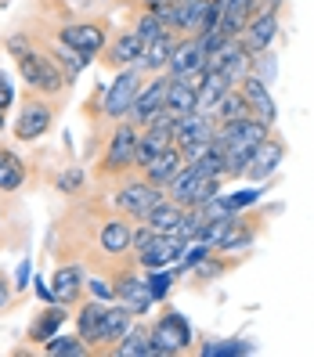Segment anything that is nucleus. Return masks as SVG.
I'll return each instance as SVG.
<instances>
[{"instance_id":"obj_6","label":"nucleus","mask_w":314,"mask_h":357,"mask_svg":"<svg viewBox=\"0 0 314 357\" xmlns=\"http://www.w3.org/2000/svg\"><path fill=\"white\" fill-rule=\"evenodd\" d=\"M217 137V119L209 112H192V116H181L177 119V130H174V144L181 149L184 162L199 159L209 144Z\"/></svg>"},{"instance_id":"obj_16","label":"nucleus","mask_w":314,"mask_h":357,"mask_svg":"<svg viewBox=\"0 0 314 357\" xmlns=\"http://www.w3.org/2000/svg\"><path fill=\"white\" fill-rule=\"evenodd\" d=\"M184 170V155H181V149L177 144H170L166 152H159L149 166H141V177L149 181V184H156V188H170L174 181H177V174Z\"/></svg>"},{"instance_id":"obj_24","label":"nucleus","mask_w":314,"mask_h":357,"mask_svg":"<svg viewBox=\"0 0 314 357\" xmlns=\"http://www.w3.org/2000/svg\"><path fill=\"white\" fill-rule=\"evenodd\" d=\"M105 300H83L76 310V332L83 335V343L91 350L98 347V335H101V321H105Z\"/></svg>"},{"instance_id":"obj_7","label":"nucleus","mask_w":314,"mask_h":357,"mask_svg":"<svg viewBox=\"0 0 314 357\" xmlns=\"http://www.w3.org/2000/svg\"><path fill=\"white\" fill-rule=\"evenodd\" d=\"M163 199H166L163 188L149 184L144 177H137V181H123V184L116 188V195H112L116 209H119V213L127 217V220H144Z\"/></svg>"},{"instance_id":"obj_9","label":"nucleus","mask_w":314,"mask_h":357,"mask_svg":"<svg viewBox=\"0 0 314 357\" xmlns=\"http://www.w3.org/2000/svg\"><path fill=\"white\" fill-rule=\"evenodd\" d=\"M184 245H188V242H181L177 235H159V231H149V238H144V242H134V249H137L134 260H137L144 271H159V267L181 264Z\"/></svg>"},{"instance_id":"obj_5","label":"nucleus","mask_w":314,"mask_h":357,"mask_svg":"<svg viewBox=\"0 0 314 357\" xmlns=\"http://www.w3.org/2000/svg\"><path fill=\"white\" fill-rule=\"evenodd\" d=\"M141 87H144V69H141V66L119 69L116 79H112V87L101 94V116L109 119V123L127 119L130 109H134V98L141 94Z\"/></svg>"},{"instance_id":"obj_20","label":"nucleus","mask_w":314,"mask_h":357,"mask_svg":"<svg viewBox=\"0 0 314 357\" xmlns=\"http://www.w3.org/2000/svg\"><path fill=\"white\" fill-rule=\"evenodd\" d=\"M206 177L209 174L202 170L199 162H184V170L177 174V181L166 188V195H170L174 202H181L184 209H192V206H199V188H202Z\"/></svg>"},{"instance_id":"obj_19","label":"nucleus","mask_w":314,"mask_h":357,"mask_svg":"<svg viewBox=\"0 0 314 357\" xmlns=\"http://www.w3.org/2000/svg\"><path fill=\"white\" fill-rule=\"evenodd\" d=\"M98 245H101V253H109V257H123V253H127V249L134 245V227L127 224V217L101 220V227H98Z\"/></svg>"},{"instance_id":"obj_42","label":"nucleus","mask_w":314,"mask_h":357,"mask_svg":"<svg viewBox=\"0 0 314 357\" xmlns=\"http://www.w3.org/2000/svg\"><path fill=\"white\" fill-rule=\"evenodd\" d=\"M0 130H4V109H0Z\"/></svg>"},{"instance_id":"obj_33","label":"nucleus","mask_w":314,"mask_h":357,"mask_svg":"<svg viewBox=\"0 0 314 357\" xmlns=\"http://www.w3.org/2000/svg\"><path fill=\"white\" fill-rule=\"evenodd\" d=\"M202 357H235V354H253V343H242V340H214L199 350Z\"/></svg>"},{"instance_id":"obj_35","label":"nucleus","mask_w":314,"mask_h":357,"mask_svg":"<svg viewBox=\"0 0 314 357\" xmlns=\"http://www.w3.org/2000/svg\"><path fill=\"white\" fill-rule=\"evenodd\" d=\"M134 33H137V36L144 40V47H149L152 40H159V36L166 33V22H163L159 15H152V11H144V15L137 18V22H134Z\"/></svg>"},{"instance_id":"obj_18","label":"nucleus","mask_w":314,"mask_h":357,"mask_svg":"<svg viewBox=\"0 0 314 357\" xmlns=\"http://www.w3.org/2000/svg\"><path fill=\"white\" fill-rule=\"evenodd\" d=\"M275 36H278V11H253V18H249V26L242 33V44L249 54H260L271 47Z\"/></svg>"},{"instance_id":"obj_31","label":"nucleus","mask_w":314,"mask_h":357,"mask_svg":"<svg viewBox=\"0 0 314 357\" xmlns=\"http://www.w3.org/2000/svg\"><path fill=\"white\" fill-rule=\"evenodd\" d=\"M44 354H51V357H83V354H91V347L83 343V335H51V340L44 343Z\"/></svg>"},{"instance_id":"obj_12","label":"nucleus","mask_w":314,"mask_h":357,"mask_svg":"<svg viewBox=\"0 0 314 357\" xmlns=\"http://www.w3.org/2000/svg\"><path fill=\"white\" fill-rule=\"evenodd\" d=\"M112 285H116V300L127 307L134 318L137 314H149V307L156 303L152 292H149V282H144L137 271H123L119 278H112Z\"/></svg>"},{"instance_id":"obj_11","label":"nucleus","mask_w":314,"mask_h":357,"mask_svg":"<svg viewBox=\"0 0 314 357\" xmlns=\"http://www.w3.org/2000/svg\"><path fill=\"white\" fill-rule=\"evenodd\" d=\"M271 134H275L271 123H264L260 116H242V119L217 123V141L224 149H257V144Z\"/></svg>"},{"instance_id":"obj_25","label":"nucleus","mask_w":314,"mask_h":357,"mask_svg":"<svg viewBox=\"0 0 314 357\" xmlns=\"http://www.w3.org/2000/svg\"><path fill=\"white\" fill-rule=\"evenodd\" d=\"M134 325V314L123 307V303H109L105 307V321H101V335H98V347H112L119 343L127 328Z\"/></svg>"},{"instance_id":"obj_22","label":"nucleus","mask_w":314,"mask_h":357,"mask_svg":"<svg viewBox=\"0 0 314 357\" xmlns=\"http://www.w3.org/2000/svg\"><path fill=\"white\" fill-rule=\"evenodd\" d=\"M195 69H206V47H202V40L199 36H181V44L170 58V76H188V73H195Z\"/></svg>"},{"instance_id":"obj_2","label":"nucleus","mask_w":314,"mask_h":357,"mask_svg":"<svg viewBox=\"0 0 314 357\" xmlns=\"http://www.w3.org/2000/svg\"><path fill=\"white\" fill-rule=\"evenodd\" d=\"M137 137L141 127L134 119H119L116 130L109 134V144H105V155L98 159V177H123L127 170L137 166Z\"/></svg>"},{"instance_id":"obj_30","label":"nucleus","mask_w":314,"mask_h":357,"mask_svg":"<svg viewBox=\"0 0 314 357\" xmlns=\"http://www.w3.org/2000/svg\"><path fill=\"white\" fill-rule=\"evenodd\" d=\"M242 116H253V109H249V101L239 87H232L217 105H214V119L217 123H227V119H242Z\"/></svg>"},{"instance_id":"obj_8","label":"nucleus","mask_w":314,"mask_h":357,"mask_svg":"<svg viewBox=\"0 0 314 357\" xmlns=\"http://www.w3.org/2000/svg\"><path fill=\"white\" fill-rule=\"evenodd\" d=\"M149 332H152V354H159V357L184 354L192 347V328H188L184 314H177V310H166Z\"/></svg>"},{"instance_id":"obj_17","label":"nucleus","mask_w":314,"mask_h":357,"mask_svg":"<svg viewBox=\"0 0 314 357\" xmlns=\"http://www.w3.org/2000/svg\"><path fill=\"white\" fill-rule=\"evenodd\" d=\"M239 91L246 94V101H249V109H253V116H260L264 123H271V127H275L278 109H275V98H271L267 83H264L257 73H246V76L239 79Z\"/></svg>"},{"instance_id":"obj_21","label":"nucleus","mask_w":314,"mask_h":357,"mask_svg":"<svg viewBox=\"0 0 314 357\" xmlns=\"http://www.w3.org/2000/svg\"><path fill=\"white\" fill-rule=\"evenodd\" d=\"M177 44H181V36L170 33V29H166L159 40H152V44L144 47L141 61H137V66L144 69V76H156V73H166V69H170V58H174Z\"/></svg>"},{"instance_id":"obj_13","label":"nucleus","mask_w":314,"mask_h":357,"mask_svg":"<svg viewBox=\"0 0 314 357\" xmlns=\"http://www.w3.org/2000/svg\"><path fill=\"white\" fill-rule=\"evenodd\" d=\"M105 66L109 69H127V66H137L141 61V54H144V40L134 33V29H123V33H116L112 36V44H105Z\"/></svg>"},{"instance_id":"obj_15","label":"nucleus","mask_w":314,"mask_h":357,"mask_svg":"<svg viewBox=\"0 0 314 357\" xmlns=\"http://www.w3.org/2000/svg\"><path fill=\"white\" fill-rule=\"evenodd\" d=\"M285 159V144L271 134V137H264L257 149H253V155H249V166H246V177L249 181H267L271 174L278 170V162Z\"/></svg>"},{"instance_id":"obj_34","label":"nucleus","mask_w":314,"mask_h":357,"mask_svg":"<svg viewBox=\"0 0 314 357\" xmlns=\"http://www.w3.org/2000/svg\"><path fill=\"white\" fill-rule=\"evenodd\" d=\"M144 282H149V292H152V300L159 303V300H166V296H170V289H174L177 275H174L170 267H159V271H149V278H144Z\"/></svg>"},{"instance_id":"obj_26","label":"nucleus","mask_w":314,"mask_h":357,"mask_svg":"<svg viewBox=\"0 0 314 357\" xmlns=\"http://www.w3.org/2000/svg\"><path fill=\"white\" fill-rule=\"evenodd\" d=\"M163 112H170L174 119L199 112V87H192L188 79H177V76H174L170 94H166V109H163Z\"/></svg>"},{"instance_id":"obj_23","label":"nucleus","mask_w":314,"mask_h":357,"mask_svg":"<svg viewBox=\"0 0 314 357\" xmlns=\"http://www.w3.org/2000/svg\"><path fill=\"white\" fill-rule=\"evenodd\" d=\"M69 321V310H66V303H47L44 310L36 314V321L29 325V332H26V340L29 343H40L44 347L51 335H58V328Z\"/></svg>"},{"instance_id":"obj_41","label":"nucleus","mask_w":314,"mask_h":357,"mask_svg":"<svg viewBox=\"0 0 314 357\" xmlns=\"http://www.w3.org/2000/svg\"><path fill=\"white\" fill-rule=\"evenodd\" d=\"M8 303H11V289H8L4 278H0V310H8Z\"/></svg>"},{"instance_id":"obj_28","label":"nucleus","mask_w":314,"mask_h":357,"mask_svg":"<svg viewBox=\"0 0 314 357\" xmlns=\"http://www.w3.org/2000/svg\"><path fill=\"white\" fill-rule=\"evenodd\" d=\"M26 177H29V170H26V162L18 159V152L0 149V192L4 195L18 192V188L26 184Z\"/></svg>"},{"instance_id":"obj_32","label":"nucleus","mask_w":314,"mask_h":357,"mask_svg":"<svg viewBox=\"0 0 314 357\" xmlns=\"http://www.w3.org/2000/svg\"><path fill=\"white\" fill-rule=\"evenodd\" d=\"M51 47V54H54V61H58V66H61V73H66L69 76V83L83 73V66H91V58H83V54H76L73 47H66V44H58V40H54V44H47Z\"/></svg>"},{"instance_id":"obj_36","label":"nucleus","mask_w":314,"mask_h":357,"mask_svg":"<svg viewBox=\"0 0 314 357\" xmlns=\"http://www.w3.org/2000/svg\"><path fill=\"white\" fill-rule=\"evenodd\" d=\"M83 184H87V177H83V170H76V166H73V170H66V174H58V177H54V188H58L61 195H69V199L83 192Z\"/></svg>"},{"instance_id":"obj_38","label":"nucleus","mask_w":314,"mask_h":357,"mask_svg":"<svg viewBox=\"0 0 314 357\" xmlns=\"http://www.w3.org/2000/svg\"><path fill=\"white\" fill-rule=\"evenodd\" d=\"M11 105H15V83H11V76L4 69H0V109L8 112Z\"/></svg>"},{"instance_id":"obj_40","label":"nucleus","mask_w":314,"mask_h":357,"mask_svg":"<svg viewBox=\"0 0 314 357\" xmlns=\"http://www.w3.org/2000/svg\"><path fill=\"white\" fill-rule=\"evenodd\" d=\"M33 285H36V296H40V300H44V303H54V292H51V285H47L44 278H36Z\"/></svg>"},{"instance_id":"obj_39","label":"nucleus","mask_w":314,"mask_h":357,"mask_svg":"<svg viewBox=\"0 0 314 357\" xmlns=\"http://www.w3.org/2000/svg\"><path fill=\"white\" fill-rule=\"evenodd\" d=\"M29 282H33V260L26 257L22 264H18V271H15V292H26Z\"/></svg>"},{"instance_id":"obj_3","label":"nucleus","mask_w":314,"mask_h":357,"mask_svg":"<svg viewBox=\"0 0 314 357\" xmlns=\"http://www.w3.org/2000/svg\"><path fill=\"white\" fill-rule=\"evenodd\" d=\"M54 127V98L40 94V91H29L22 94V105H18V116H15V141H40L47 130Z\"/></svg>"},{"instance_id":"obj_27","label":"nucleus","mask_w":314,"mask_h":357,"mask_svg":"<svg viewBox=\"0 0 314 357\" xmlns=\"http://www.w3.org/2000/svg\"><path fill=\"white\" fill-rule=\"evenodd\" d=\"M181 220H184V206L181 202H174L170 195H166L149 217H144V224H149L152 231H159V235H174V231L181 227Z\"/></svg>"},{"instance_id":"obj_10","label":"nucleus","mask_w":314,"mask_h":357,"mask_svg":"<svg viewBox=\"0 0 314 357\" xmlns=\"http://www.w3.org/2000/svg\"><path fill=\"white\" fill-rule=\"evenodd\" d=\"M170 83H174L170 73H156V76L144 79V87H141V94L134 98V109H130L127 119H134L137 127H149V123L166 109V94H170Z\"/></svg>"},{"instance_id":"obj_14","label":"nucleus","mask_w":314,"mask_h":357,"mask_svg":"<svg viewBox=\"0 0 314 357\" xmlns=\"http://www.w3.org/2000/svg\"><path fill=\"white\" fill-rule=\"evenodd\" d=\"M83 289H87V271L80 264H61L51 278V292H54V303H66L76 307L83 300Z\"/></svg>"},{"instance_id":"obj_1","label":"nucleus","mask_w":314,"mask_h":357,"mask_svg":"<svg viewBox=\"0 0 314 357\" xmlns=\"http://www.w3.org/2000/svg\"><path fill=\"white\" fill-rule=\"evenodd\" d=\"M4 47H8V54L15 58V66H18V73H22V79H26L29 91H40V94H47V98H58V94H66V91L73 87L69 76L61 73V66L54 61L47 40H40V36H33V33H11Z\"/></svg>"},{"instance_id":"obj_37","label":"nucleus","mask_w":314,"mask_h":357,"mask_svg":"<svg viewBox=\"0 0 314 357\" xmlns=\"http://www.w3.org/2000/svg\"><path fill=\"white\" fill-rule=\"evenodd\" d=\"M87 292H91L94 300H105V303L116 300V285H109L105 278H91V282H87Z\"/></svg>"},{"instance_id":"obj_4","label":"nucleus","mask_w":314,"mask_h":357,"mask_svg":"<svg viewBox=\"0 0 314 357\" xmlns=\"http://www.w3.org/2000/svg\"><path fill=\"white\" fill-rule=\"evenodd\" d=\"M54 40L94 61V54H101L105 44H109V29L98 18H61L54 29Z\"/></svg>"},{"instance_id":"obj_43","label":"nucleus","mask_w":314,"mask_h":357,"mask_svg":"<svg viewBox=\"0 0 314 357\" xmlns=\"http://www.w3.org/2000/svg\"><path fill=\"white\" fill-rule=\"evenodd\" d=\"M66 4H83V0H66Z\"/></svg>"},{"instance_id":"obj_29","label":"nucleus","mask_w":314,"mask_h":357,"mask_svg":"<svg viewBox=\"0 0 314 357\" xmlns=\"http://www.w3.org/2000/svg\"><path fill=\"white\" fill-rule=\"evenodd\" d=\"M116 357H152V332L144 325H130L127 335L112 347Z\"/></svg>"}]
</instances>
